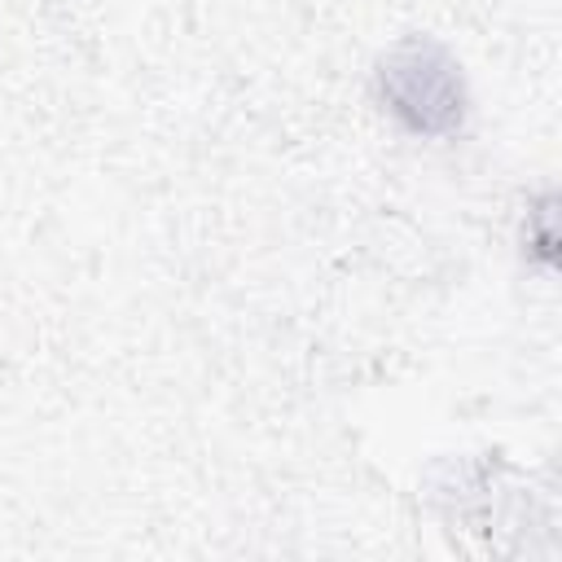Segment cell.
Instances as JSON below:
<instances>
[{"mask_svg":"<svg viewBox=\"0 0 562 562\" xmlns=\"http://www.w3.org/2000/svg\"><path fill=\"white\" fill-rule=\"evenodd\" d=\"M378 105L422 140H452L470 119V88L461 61L430 35H408L382 53L373 70Z\"/></svg>","mask_w":562,"mask_h":562,"instance_id":"1","label":"cell"},{"mask_svg":"<svg viewBox=\"0 0 562 562\" xmlns=\"http://www.w3.org/2000/svg\"><path fill=\"white\" fill-rule=\"evenodd\" d=\"M522 250L536 268H553L558 259V224H553V198L536 202L527 211V224H522Z\"/></svg>","mask_w":562,"mask_h":562,"instance_id":"2","label":"cell"}]
</instances>
